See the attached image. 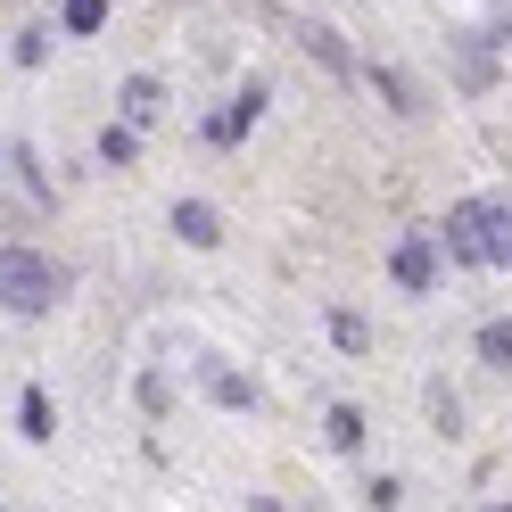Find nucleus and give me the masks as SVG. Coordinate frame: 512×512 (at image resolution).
Wrapping results in <instances>:
<instances>
[{
    "instance_id": "nucleus-1",
    "label": "nucleus",
    "mask_w": 512,
    "mask_h": 512,
    "mask_svg": "<svg viewBox=\"0 0 512 512\" xmlns=\"http://www.w3.org/2000/svg\"><path fill=\"white\" fill-rule=\"evenodd\" d=\"M58 290H67V273L50 265L34 248H0V314H50Z\"/></svg>"
},
{
    "instance_id": "nucleus-2",
    "label": "nucleus",
    "mask_w": 512,
    "mask_h": 512,
    "mask_svg": "<svg viewBox=\"0 0 512 512\" xmlns=\"http://www.w3.org/2000/svg\"><path fill=\"white\" fill-rule=\"evenodd\" d=\"M479 215V265H512V199H471Z\"/></svg>"
},
{
    "instance_id": "nucleus-3",
    "label": "nucleus",
    "mask_w": 512,
    "mask_h": 512,
    "mask_svg": "<svg viewBox=\"0 0 512 512\" xmlns=\"http://www.w3.org/2000/svg\"><path fill=\"white\" fill-rule=\"evenodd\" d=\"M446 256H463V265H479V215H471V199L446 215Z\"/></svg>"
},
{
    "instance_id": "nucleus-4",
    "label": "nucleus",
    "mask_w": 512,
    "mask_h": 512,
    "mask_svg": "<svg viewBox=\"0 0 512 512\" xmlns=\"http://www.w3.org/2000/svg\"><path fill=\"white\" fill-rule=\"evenodd\" d=\"M430 273H438L430 240H405V248H397V281H405V290H430Z\"/></svg>"
},
{
    "instance_id": "nucleus-5",
    "label": "nucleus",
    "mask_w": 512,
    "mask_h": 512,
    "mask_svg": "<svg viewBox=\"0 0 512 512\" xmlns=\"http://www.w3.org/2000/svg\"><path fill=\"white\" fill-rule=\"evenodd\" d=\"M174 232H182L190 248H215V240H223V232H215V207H199V199L174 207Z\"/></svg>"
},
{
    "instance_id": "nucleus-6",
    "label": "nucleus",
    "mask_w": 512,
    "mask_h": 512,
    "mask_svg": "<svg viewBox=\"0 0 512 512\" xmlns=\"http://www.w3.org/2000/svg\"><path fill=\"white\" fill-rule=\"evenodd\" d=\"M157 108H166V100H157V83H149V75H133V83H124V116H133V124H149Z\"/></svg>"
},
{
    "instance_id": "nucleus-7",
    "label": "nucleus",
    "mask_w": 512,
    "mask_h": 512,
    "mask_svg": "<svg viewBox=\"0 0 512 512\" xmlns=\"http://www.w3.org/2000/svg\"><path fill=\"white\" fill-rule=\"evenodd\" d=\"M256 108H265V91H256V83H248V91H240V100H232V116H223V124H215V141H232V133H240V124H256Z\"/></svg>"
},
{
    "instance_id": "nucleus-8",
    "label": "nucleus",
    "mask_w": 512,
    "mask_h": 512,
    "mask_svg": "<svg viewBox=\"0 0 512 512\" xmlns=\"http://www.w3.org/2000/svg\"><path fill=\"white\" fill-rule=\"evenodd\" d=\"M108 25V0H67V34H100Z\"/></svg>"
},
{
    "instance_id": "nucleus-9",
    "label": "nucleus",
    "mask_w": 512,
    "mask_h": 512,
    "mask_svg": "<svg viewBox=\"0 0 512 512\" xmlns=\"http://www.w3.org/2000/svg\"><path fill=\"white\" fill-rule=\"evenodd\" d=\"M25 438H50V397L25 389Z\"/></svg>"
},
{
    "instance_id": "nucleus-10",
    "label": "nucleus",
    "mask_w": 512,
    "mask_h": 512,
    "mask_svg": "<svg viewBox=\"0 0 512 512\" xmlns=\"http://www.w3.org/2000/svg\"><path fill=\"white\" fill-rule=\"evenodd\" d=\"M479 347H488L496 364H512V331H504V323H488V331H479Z\"/></svg>"
}]
</instances>
